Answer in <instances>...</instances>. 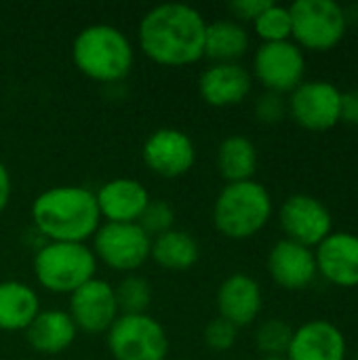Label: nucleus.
<instances>
[{
    "instance_id": "f257e3e1",
    "label": "nucleus",
    "mask_w": 358,
    "mask_h": 360,
    "mask_svg": "<svg viewBox=\"0 0 358 360\" xmlns=\"http://www.w3.org/2000/svg\"><path fill=\"white\" fill-rule=\"evenodd\" d=\"M207 21L190 4L167 2L150 8L137 30L141 53L165 68H184L205 57Z\"/></svg>"
},
{
    "instance_id": "f03ea898",
    "label": "nucleus",
    "mask_w": 358,
    "mask_h": 360,
    "mask_svg": "<svg viewBox=\"0 0 358 360\" xmlns=\"http://www.w3.org/2000/svg\"><path fill=\"white\" fill-rule=\"evenodd\" d=\"M32 224L49 243H84L101 226L95 192L82 186H55L32 202Z\"/></svg>"
},
{
    "instance_id": "7ed1b4c3",
    "label": "nucleus",
    "mask_w": 358,
    "mask_h": 360,
    "mask_svg": "<svg viewBox=\"0 0 358 360\" xmlns=\"http://www.w3.org/2000/svg\"><path fill=\"white\" fill-rule=\"evenodd\" d=\"M72 61L82 76L101 84H112L129 76L135 51L122 30L108 23H95L76 34L72 42Z\"/></svg>"
},
{
    "instance_id": "20e7f679",
    "label": "nucleus",
    "mask_w": 358,
    "mask_h": 360,
    "mask_svg": "<svg viewBox=\"0 0 358 360\" xmlns=\"http://www.w3.org/2000/svg\"><path fill=\"white\" fill-rule=\"evenodd\" d=\"M272 211L274 205L266 186L249 179L226 184L213 202L211 217L222 236L230 240H247L268 226Z\"/></svg>"
},
{
    "instance_id": "39448f33",
    "label": "nucleus",
    "mask_w": 358,
    "mask_h": 360,
    "mask_svg": "<svg viewBox=\"0 0 358 360\" xmlns=\"http://www.w3.org/2000/svg\"><path fill=\"white\" fill-rule=\"evenodd\" d=\"M97 257L84 243H46L34 255L38 285L57 295H72L95 278Z\"/></svg>"
},
{
    "instance_id": "423d86ee",
    "label": "nucleus",
    "mask_w": 358,
    "mask_h": 360,
    "mask_svg": "<svg viewBox=\"0 0 358 360\" xmlns=\"http://www.w3.org/2000/svg\"><path fill=\"white\" fill-rule=\"evenodd\" d=\"M291 38L304 51H331L348 32V13L335 0H298L289 6Z\"/></svg>"
},
{
    "instance_id": "0eeeda50",
    "label": "nucleus",
    "mask_w": 358,
    "mask_h": 360,
    "mask_svg": "<svg viewBox=\"0 0 358 360\" xmlns=\"http://www.w3.org/2000/svg\"><path fill=\"white\" fill-rule=\"evenodd\" d=\"M108 348L114 360H165L171 344L150 314H120L108 331Z\"/></svg>"
},
{
    "instance_id": "6e6552de",
    "label": "nucleus",
    "mask_w": 358,
    "mask_h": 360,
    "mask_svg": "<svg viewBox=\"0 0 358 360\" xmlns=\"http://www.w3.org/2000/svg\"><path fill=\"white\" fill-rule=\"evenodd\" d=\"M152 238L139 224H101L93 236V253L108 268L133 274L150 259Z\"/></svg>"
},
{
    "instance_id": "1a4fd4ad",
    "label": "nucleus",
    "mask_w": 358,
    "mask_h": 360,
    "mask_svg": "<svg viewBox=\"0 0 358 360\" xmlns=\"http://www.w3.org/2000/svg\"><path fill=\"white\" fill-rule=\"evenodd\" d=\"M287 112L306 131H329L342 122V91L329 80H304L289 93Z\"/></svg>"
},
{
    "instance_id": "9d476101",
    "label": "nucleus",
    "mask_w": 358,
    "mask_h": 360,
    "mask_svg": "<svg viewBox=\"0 0 358 360\" xmlns=\"http://www.w3.org/2000/svg\"><path fill=\"white\" fill-rule=\"evenodd\" d=\"M253 74L266 91L289 95L304 82V51L293 40L262 42L253 55Z\"/></svg>"
},
{
    "instance_id": "9b49d317",
    "label": "nucleus",
    "mask_w": 358,
    "mask_h": 360,
    "mask_svg": "<svg viewBox=\"0 0 358 360\" xmlns=\"http://www.w3.org/2000/svg\"><path fill=\"white\" fill-rule=\"evenodd\" d=\"M285 236L308 249H317L331 232L333 217L329 207L310 194H291L279 211Z\"/></svg>"
},
{
    "instance_id": "f8f14e48",
    "label": "nucleus",
    "mask_w": 358,
    "mask_h": 360,
    "mask_svg": "<svg viewBox=\"0 0 358 360\" xmlns=\"http://www.w3.org/2000/svg\"><path fill=\"white\" fill-rule=\"evenodd\" d=\"M141 158L154 175L175 179L192 171L196 162V148L192 137L181 129L162 127L148 135L141 148Z\"/></svg>"
},
{
    "instance_id": "ddd939ff",
    "label": "nucleus",
    "mask_w": 358,
    "mask_h": 360,
    "mask_svg": "<svg viewBox=\"0 0 358 360\" xmlns=\"http://www.w3.org/2000/svg\"><path fill=\"white\" fill-rule=\"evenodd\" d=\"M70 319L78 331L89 335L108 333L120 316L114 287L101 278H93L70 295Z\"/></svg>"
},
{
    "instance_id": "4468645a",
    "label": "nucleus",
    "mask_w": 358,
    "mask_h": 360,
    "mask_svg": "<svg viewBox=\"0 0 358 360\" xmlns=\"http://www.w3.org/2000/svg\"><path fill=\"white\" fill-rule=\"evenodd\" d=\"M268 274L285 291H302L319 276L314 249L281 238L268 253Z\"/></svg>"
},
{
    "instance_id": "2eb2a0df",
    "label": "nucleus",
    "mask_w": 358,
    "mask_h": 360,
    "mask_svg": "<svg viewBox=\"0 0 358 360\" xmlns=\"http://www.w3.org/2000/svg\"><path fill=\"white\" fill-rule=\"evenodd\" d=\"M319 274L335 287H358V234L331 232L314 249Z\"/></svg>"
},
{
    "instance_id": "dca6fc26",
    "label": "nucleus",
    "mask_w": 358,
    "mask_h": 360,
    "mask_svg": "<svg viewBox=\"0 0 358 360\" xmlns=\"http://www.w3.org/2000/svg\"><path fill=\"white\" fill-rule=\"evenodd\" d=\"M348 342L338 325L314 319L298 329L287 350V360H346Z\"/></svg>"
},
{
    "instance_id": "f3484780",
    "label": "nucleus",
    "mask_w": 358,
    "mask_h": 360,
    "mask_svg": "<svg viewBox=\"0 0 358 360\" xmlns=\"http://www.w3.org/2000/svg\"><path fill=\"white\" fill-rule=\"evenodd\" d=\"M215 304L222 319L232 323L236 329H243L260 316L264 308V293L253 276L236 272L219 285Z\"/></svg>"
},
{
    "instance_id": "a211bd4d",
    "label": "nucleus",
    "mask_w": 358,
    "mask_h": 360,
    "mask_svg": "<svg viewBox=\"0 0 358 360\" xmlns=\"http://www.w3.org/2000/svg\"><path fill=\"white\" fill-rule=\"evenodd\" d=\"M97 207L106 224H137L148 207L150 192L146 186L131 177H116L106 181L97 192Z\"/></svg>"
},
{
    "instance_id": "6ab92c4d",
    "label": "nucleus",
    "mask_w": 358,
    "mask_h": 360,
    "mask_svg": "<svg viewBox=\"0 0 358 360\" xmlns=\"http://www.w3.org/2000/svg\"><path fill=\"white\" fill-rule=\"evenodd\" d=\"M253 86V78L241 63H213L198 78V95L211 108H232L243 103Z\"/></svg>"
},
{
    "instance_id": "aec40b11",
    "label": "nucleus",
    "mask_w": 358,
    "mask_h": 360,
    "mask_svg": "<svg viewBox=\"0 0 358 360\" xmlns=\"http://www.w3.org/2000/svg\"><path fill=\"white\" fill-rule=\"evenodd\" d=\"M76 325L65 310H40L32 325L25 329L27 344L46 356L61 354L76 340Z\"/></svg>"
},
{
    "instance_id": "412c9836",
    "label": "nucleus",
    "mask_w": 358,
    "mask_h": 360,
    "mask_svg": "<svg viewBox=\"0 0 358 360\" xmlns=\"http://www.w3.org/2000/svg\"><path fill=\"white\" fill-rule=\"evenodd\" d=\"M40 312L38 293L19 281L0 283V331H25Z\"/></svg>"
},
{
    "instance_id": "4be33fe9",
    "label": "nucleus",
    "mask_w": 358,
    "mask_h": 360,
    "mask_svg": "<svg viewBox=\"0 0 358 360\" xmlns=\"http://www.w3.org/2000/svg\"><path fill=\"white\" fill-rule=\"evenodd\" d=\"M249 49V32L234 19H217L207 23L205 57L213 63H238Z\"/></svg>"
},
{
    "instance_id": "5701e85b",
    "label": "nucleus",
    "mask_w": 358,
    "mask_h": 360,
    "mask_svg": "<svg viewBox=\"0 0 358 360\" xmlns=\"http://www.w3.org/2000/svg\"><path fill=\"white\" fill-rule=\"evenodd\" d=\"M150 257L169 272H186L196 266L200 257V247L190 232L184 230H169L156 238H152Z\"/></svg>"
},
{
    "instance_id": "b1692460",
    "label": "nucleus",
    "mask_w": 358,
    "mask_h": 360,
    "mask_svg": "<svg viewBox=\"0 0 358 360\" xmlns=\"http://www.w3.org/2000/svg\"><path fill=\"white\" fill-rule=\"evenodd\" d=\"M215 162L226 184L249 181L257 171V148L245 135H230L219 143Z\"/></svg>"
},
{
    "instance_id": "393cba45",
    "label": "nucleus",
    "mask_w": 358,
    "mask_h": 360,
    "mask_svg": "<svg viewBox=\"0 0 358 360\" xmlns=\"http://www.w3.org/2000/svg\"><path fill=\"white\" fill-rule=\"evenodd\" d=\"M120 314H146L152 304V285L139 274H127L114 287Z\"/></svg>"
},
{
    "instance_id": "a878e982",
    "label": "nucleus",
    "mask_w": 358,
    "mask_h": 360,
    "mask_svg": "<svg viewBox=\"0 0 358 360\" xmlns=\"http://www.w3.org/2000/svg\"><path fill=\"white\" fill-rule=\"evenodd\" d=\"M255 34L262 42H285L291 40V13L289 6L270 2L260 17L253 21Z\"/></svg>"
},
{
    "instance_id": "bb28decb",
    "label": "nucleus",
    "mask_w": 358,
    "mask_h": 360,
    "mask_svg": "<svg viewBox=\"0 0 358 360\" xmlns=\"http://www.w3.org/2000/svg\"><path fill=\"white\" fill-rule=\"evenodd\" d=\"M293 327L281 319H268L255 329V348L266 356H287Z\"/></svg>"
},
{
    "instance_id": "cd10ccee",
    "label": "nucleus",
    "mask_w": 358,
    "mask_h": 360,
    "mask_svg": "<svg viewBox=\"0 0 358 360\" xmlns=\"http://www.w3.org/2000/svg\"><path fill=\"white\" fill-rule=\"evenodd\" d=\"M137 224H139V228L150 238H156V236L173 230V226H175V211H173V207L167 200L156 198V200L148 202V207L143 209V213H141Z\"/></svg>"
},
{
    "instance_id": "c85d7f7f",
    "label": "nucleus",
    "mask_w": 358,
    "mask_h": 360,
    "mask_svg": "<svg viewBox=\"0 0 358 360\" xmlns=\"http://www.w3.org/2000/svg\"><path fill=\"white\" fill-rule=\"evenodd\" d=\"M238 340V329L222 316L211 319L203 329V342L213 352H228Z\"/></svg>"
},
{
    "instance_id": "c756f323",
    "label": "nucleus",
    "mask_w": 358,
    "mask_h": 360,
    "mask_svg": "<svg viewBox=\"0 0 358 360\" xmlns=\"http://www.w3.org/2000/svg\"><path fill=\"white\" fill-rule=\"evenodd\" d=\"M255 118L264 124H276L281 122L289 112H287V99L285 95L279 93H262L255 101Z\"/></svg>"
},
{
    "instance_id": "7c9ffc66",
    "label": "nucleus",
    "mask_w": 358,
    "mask_h": 360,
    "mask_svg": "<svg viewBox=\"0 0 358 360\" xmlns=\"http://www.w3.org/2000/svg\"><path fill=\"white\" fill-rule=\"evenodd\" d=\"M272 0H234L228 4V11L232 13L234 21L243 23V21H255L260 17V13L270 4Z\"/></svg>"
},
{
    "instance_id": "2f4dec72",
    "label": "nucleus",
    "mask_w": 358,
    "mask_h": 360,
    "mask_svg": "<svg viewBox=\"0 0 358 360\" xmlns=\"http://www.w3.org/2000/svg\"><path fill=\"white\" fill-rule=\"evenodd\" d=\"M342 122L358 127V89L342 93Z\"/></svg>"
},
{
    "instance_id": "473e14b6",
    "label": "nucleus",
    "mask_w": 358,
    "mask_h": 360,
    "mask_svg": "<svg viewBox=\"0 0 358 360\" xmlns=\"http://www.w3.org/2000/svg\"><path fill=\"white\" fill-rule=\"evenodd\" d=\"M8 200H11V175L6 165L0 160V215L8 207Z\"/></svg>"
},
{
    "instance_id": "72a5a7b5",
    "label": "nucleus",
    "mask_w": 358,
    "mask_h": 360,
    "mask_svg": "<svg viewBox=\"0 0 358 360\" xmlns=\"http://www.w3.org/2000/svg\"><path fill=\"white\" fill-rule=\"evenodd\" d=\"M262 360H287V356H266V359Z\"/></svg>"
}]
</instances>
